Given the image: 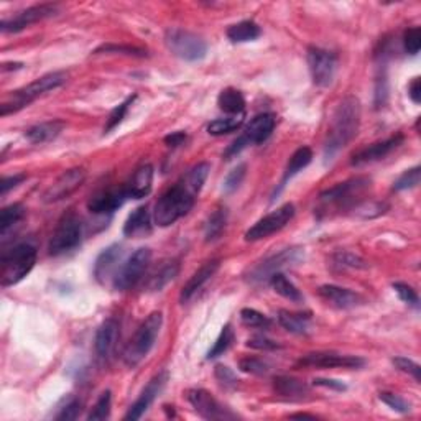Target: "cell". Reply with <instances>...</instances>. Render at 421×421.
I'll list each match as a JSON object with an SVG mask.
<instances>
[{
  "instance_id": "cell-14",
  "label": "cell",
  "mask_w": 421,
  "mask_h": 421,
  "mask_svg": "<svg viewBox=\"0 0 421 421\" xmlns=\"http://www.w3.org/2000/svg\"><path fill=\"white\" fill-rule=\"evenodd\" d=\"M188 400L195 412L204 420H236L237 415L231 410L222 407L217 400L204 388H191L186 392Z\"/></svg>"
},
{
  "instance_id": "cell-24",
  "label": "cell",
  "mask_w": 421,
  "mask_h": 421,
  "mask_svg": "<svg viewBox=\"0 0 421 421\" xmlns=\"http://www.w3.org/2000/svg\"><path fill=\"white\" fill-rule=\"evenodd\" d=\"M117 341H119V323L114 318H109L104 321L96 331V339H94L96 354L101 357L102 361H107V359L114 354V351H116Z\"/></svg>"
},
{
  "instance_id": "cell-9",
  "label": "cell",
  "mask_w": 421,
  "mask_h": 421,
  "mask_svg": "<svg viewBox=\"0 0 421 421\" xmlns=\"http://www.w3.org/2000/svg\"><path fill=\"white\" fill-rule=\"evenodd\" d=\"M82 236V224L76 212H66V214L58 221L53 236L50 239L48 251L50 256H63L66 252H71L81 242Z\"/></svg>"
},
{
  "instance_id": "cell-53",
  "label": "cell",
  "mask_w": 421,
  "mask_h": 421,
  "mask_svg": "<svg viewBox=\"0 0 421 421\" xmlns=\"http://www.w3.org/2000/svg\"><path fill=\"white\" fill-rule=\"evenodd\" d=\"M214 377H216V381L226 388H234V387H237V383H239L236 373H234L231 368L226 366H216Z\"/></svg>"
},
{
  "instance_id": "cell-39",
  "label": "cell",
  "mask_w": 421,
  "mask_h": 421,
  "mask_svg": "<svg viewBox=\"0 0 421 421\" xmlns=\"http://www.w3.org/2000/svg\"><path fill=\"white\" fill-rule=\"evenodd\" d=\"M234 339H236V332H234L231 324H226L224 327H222L221 334L216 339L214 346H212V349L209 352H207V359H209V361H211V359H216V357H219V356L224 354V352L229 351V347L232 346Z\"/></svg>"
},
{
  "instance_id": "cell-47",
  "label": "cell",
  "mask_w": 421,
  "mask_h": 421,
  "mask_svg": "<svg viewBox=\"0 0 421 421\" xmlns=\"http://www.w3.org/2000/svg\"><path fill=\"white\" fill-rule=\"evenodd\" d=\"M239 368L242 372L251 373V376H267L270 372V366L262 359L257 357H244L241 362H239Z\"/></svg>"
},
{
  "instance_id": "cell-5",
  "label": "cell",
  "mask_w": 421,
  "mask_h": 421,
  "mask_svg": "<svg viewBox=\"0 0 421 421\" xmlns=\"http://www.w3.org/2000/svg\"><path fill=\"white\" fill-rule=\"evenodd\" d=\"M163 324V315L162 311H153L152 315L147 316V319L137 327L132 339L129 341L124 351V362L129 367L138 366L145 357L150 354V351L153 349L155 341L160 334Z\"/></svg>"
},
{
  "instance_id": "cell-42",
  "label": "cell",
  "mask_w": 421,
  "mask_h": 421,
  "mask_svg": "<svg viewBox=\"0 0 421 421\" xmlns=\"http://www.w3.org/2000/svg\"><path fill=\"white\" fill-rule=\"evenodd\" d=\"M135 99H137V96H130V97L126 99V101L119 104L117 107H114V109H112V112L109 114V119H107L106 127H104V133H109V132H111V130L116 129V127L119 126V124H121V122L124 121V119H126L127 112H129V109H130V106H132V104H133Z\"/></svg>"
},
{
  "instance_id": "cell-13",
  "label": "cell",
  "mask_w": 421,
  "mask_h": 421,
  "mask_svg": "<svg viewBox=\"0 0 421 421\" xmlns=\"http://www.w3.org/2000/svg\"><path fill=\"white\" fill-rule=\"evenodd\" d=\"M306 60H308L311 80L318 87L331 86L336 75L337 56L332 51L318 48V46H310Z\"/></svg>"
},
{
  "instance_id": "cell-36",
  "label": "cell",
  "mask_w": 421,
  "mask_h": 421,
  "mask_svg": "<svg viewBox=\"0 0 421 421\" xmlns=\"http://www.w3.org/2000/svg\"><path fill=\"white\" fill-rule=\"evenodd\" d=\"M246 122V114H239V116H227L222 119H216L207 126V133L211 135H226L241 129Z\"/></svg>"
},
{
  "instance_id": "cell-26",
  "label": "cell",
  "mask_w": 421,
  "mask_h": 421,
  "mask_svg": "<svg viewBox=\"0 0 421 421\" xmlns=\"http://www.w3.org/2000/svg\"><path fill=\"white\" fill-rule=\"evenodd\" d=\"M150 232H152V216H150L148 206H138L127 217L124 224V236L140 239L148 236Z\"/></svg>"
},
{
  "instance_id": "cell-41",
  "label": "cell",
  "mask_w": 421,
  "mask_h": 421,
  "mask_svg": "<svg viewBox=\"0 0 421 421\" xmlns=\"http://www.w3.org/2000/svg\"><path fill=\"white\" fill-rule=\"evenodd\" d=\"M241 321L247 327H253V329H268L272 326V319L268 316L253 308H244L241 311Z\"/></svg>"
},
{
  "instance_id": "cell-20",
  "label": "cell",
  "mask_w": 421,
  "mask_h": 421,
  "mask_svg": "<svg viewBox=\"0 0 421 421\" xmlns=\"http://www.w3.org/2000/svg\"><path fill=\"white\" fill-rule=\"evenodd\" d=\"M122 256V246H119V244H112V246L104 248V251L99 253L94 265V277L99 283L106 285L109 280L114 282L119 268H121L119 267V262H121Z\"/></svg>"
},
{
  "instance_id": "cell-43",
  "label": "cell",
  "mask_w": 421,
  "mask_h": 421,
  "mask_svg": "<svg viewBox=\"0 0 421 421\" xmlns=\"http://www.w3.org/2000/svg\"><path fill=\"white\" fill-rule=\"evenodd\" d=\"M111 403H112L111 390H106V392L101 393V397H99L96 405L92 407L89 415H87V420L89 421L107 420L109 415H111Z\"/></svg>"
},
{
  "instance_id": "cell-50",
  "label": "cell",
  "mask_w": 421,
  "mask_h": 421,
  "mask_svg": "<svg viewBox=\"0 0 421 421\" xmlns=\"http://www.w3.org/2000/svg\"><path fill=\"white\" fill-rule=\"evenodd\" d=\"M403 48L408 55H418L421 48V28L412 27L403 35Z\"/></svg>"
},
{
  "instance_id": "cell-15",
  "label": "cell",
  "mask_w": 421,
  "mask_h": 421,
  "mask_svg": "<svg viewBox=\"0 0 421 421\" xmlns=\"http://www.w3.org/2000/svg\"><path fill=\"white\" fill-rule=\"evenodd\" d=\"M58 12H60V7L56 4L33 5V7L22 10V12L15 15L13 18L2 20V23H0V30H2L4 33H18L27 27H30V25L41 22V20L45 18L55 17Z\"/></svg>"
},
{
  "instance_id": "cell-37",
  "label": "cell",
  "mask_w": 421,
  "mask_h": 421,
  "mask_svg": "<svg viewBox=\"0 0 421 421\" xmlns=\"http://www.w3.org/2000/svg\"><path fill=\"white\" fill-rule=\"evenodd\" d=\"M226 224H227V209L226 207H219V209L212 212L209 219L206 222V231H204L206 242L216 241L217 237H221V234L224 232L226 229Z\"/></svg>"
},
{
  "instance_id": "cell-6",
  "label": "cell",
  "mask_w": 421,
  "mask_h": 421,
  "mask_svg": "<svg viewBox=\"0 0 421 421\" xmlns=\"http://www.w3.org/2000/svg\"><path fill=\"white\" fill-rule=\"evenodd\" d=\"M305 260V248L301 247H288L283 251L275 252L267 258H263L262 262L257 263L252 270H248L246 275L247 282L251 285H262L268 283V280L272 278V275L278 273L282 268L292 267Z\"/></svg>"
},
{
  "instance_id": "cell-52",
  "label": "cell",
  "mask_w": 421,
  "mask_h": 421,
  "mask_svg": "<svg viewBox=\"0 0 421 421\" xmlns=\"http://www.w3.org/2000/svg\"><path fill=\"white\" fill-rule=\"evenodd\" d=\"M247 347H252V349H257V351H277L282 346H280L277 341L268 339L267 336L257 334V336H252L251 339L247 341Z\"/></svg>"
},
{
  "instance_id": "cell-35",
  "label": "cell",
  "mask_w": 421,
  "mask_h": 421,
  "mask_svg": "<svg viewBox=\"0 0 421 421\" xmlns=\"http://www.w3.org/2000/svg\"><path fill=\"white\" fill-rule=\"evenodd\" d=\"M178 273H180V263L176 262V260L165 263L163 267L160 268L152 278H150L148 290L150 292H162L166 285L171 283L176 277H178Z\"/></svg>"
},
{
  "instance_id": "cell-16",
  "label": "cell",
  "mask_w": 421,
  "mask_h": 421,
  "mask_svg": "<svg viewBox=\"0 0 421 421\" xmlns=\"http://www.w3.org/2000/svg\"><path fill=\"white\" fill-rule=\"evenodd\" d=\"M86 180L84 168H71L65 171L63 175H60L53 185L48 186V190L45 191L41 196V201L45 204H53V202H60L70 197L72 193H76L81 188L82 183Z\"/></svg>"
},
{
  "instance_id": "cell-30",
  "label": "cell",
  "mask_w": 421,
  "mask_h": 421,
  "mask_svg": "<svg viewBox=\"0 0 421 421\" xmlns=\"http://www.w3.org/2000/svg\"><path fill=\"white\" fill-rule=\"evenodd\" d=\"M278 323L292 334H306L310 329L311 313H293L288 310H280Z\"/></svg>"
},
{
  "instance_id": "cell-7",
  "label": "cell",
  "mask_w": 421,
  "mask_h": 421,
  "mask_svg": "<svg viewBox=\"0 0 421 421\" xmlns=\"http://www.w3.org/2000/svg\"><path fill=\"white\" fill-rule=\"evenodd\" d=\"M165 45L171 53L185 61H201L206 58L207 43L199 35L183 28H170L165 33Z\"/></svg>"
},
{
  "instance_id": "cell-44",
  "label": "cell",
  "mask_w": 421,
  "mask_h": 421,
  "mask_svg": "<svg viewBox=\"0 0 421 421\" xmlns=\"http://www.w3.org/2000/svg\"><path fill=\"white\" fill-rule=\"evenodd\" d=\"M420 178H421V168L420 166H413V168L403 171V173L398 176V180L393 183V190L405 191V190L417 188L420 185Z\"/></svg>"
},
{
  "instance_id": "cell-17",
  "label": "cell",
  "mask_w": 421,
  "mask_h": 421,
  "mask_svg": "<svg viewBox=\"0 0 421 421\" xmlns=\"http://www.w3.org/2000/svg\"><path fill=\"white\" fill-rule=\"evenodd\" d=\"M366 361L359 356L337 354V352H310L298 361V367L311 368H361Z\"/></svg>"
},
{
  "instance_id": "cell-19",
  "label": "cell",
  "mask_w": 421,
  "mask_h": 421,
  "mask_svg": "<svg viewBox=\"0 0 421 421\" xmlns=\"http://www.w3.org/2000/svg\"><path fill=\"white\" fill-rule=\"evenodd\" d=\"M403 140H405L403 135L397 133L387 140H382V142L368 145V147L359 150L357 153H354V157L351 158V165L362 166V165L378 162V160H383L387 155L392 153L393 150H397L400 145L403 143Z\"/></svg>"
},
{
  "instance_id": "cell-10",
  "label": "cell",
  "mask_w": 421,
  "mask_h": 421,
  "mask_svg": "<svg viewBox=\"0 0 421 421\" xmlns=\"http://www.w3.org/2000/svg\"><path fill=\"white\" fill-rule=\"evenodd\" d=\"M372 181L367 176H356L344 181V183H337L332 188L323 191L319 195V199L326 206H337V207H349L357 206V197L362 196L366 191L371 188Z\"/></svg>"
},
{
  "instance_id": "cell-34",
  "label": "cell",
  "mask_w": 421,
  "mask_h": 421,
  "mask_svg": "<svg viewBox=\"0 0 421 421\" xmlns=\"http://www.w3.org/2000/svg\"><path fill=\"white\" fill-rule=\"evenodd\" d=\"M268 283L272 285V288L275 290V293H278L280 296H283L285 300L293 301V303H301V301L305 300L300 290L296 288L295 285H293V282H290V278L285 273H282V272L272 275V278L268 280Z\"/></svg>"
},
{
  "instance_id": "cell-28",
  "label": "cell",
  "mask_w": 421,
  "mask_h": 421,
  "mask_svg": "<svg viewBox=\"0 0 421 421\" xmlns=\"http://www.w3.org/2000/svg\"><path fill=\"white\" fill-rule=\"evenodd\" d=\"M273 390L275 393L287 400H303L306 395L310 393L308 383L298 378L280 376L273 381Z\"/></svg>"
},
{
  "instance_id": "cell-23",
  "label": "cell",
  "mask_w": 421,
  "mask_h": 421,
  "mask_svg": "<svg viewBox=\"0 0 421 421\" xmlns=\"http://www.w3.org/2000/svg\"><path fill=\"white\" fill-rule=\"evenodd\" d=\"M318 295L326 303L339 310H351L363 303V298L361 295L352 292L349 288L337 287V285H323V287H319Z\"/></svg>"
},
{
  "instance_id": "cell-60",
  "label": "cell",
  "mask_w": 421,
  "mask_h": 421,
  "mask_svg": "<svg viewBox=\"0 0 421 421\" xmlns=\"http://www.w3.org/2000/svg\"><path fill=\"white\" fill-rule=\"evenodd\" d=\"M290 418H310V420H315L316 417H315V415H308V413H293V415H290Z\"/></svg>"
},
{
  "instance_id": "cell-3",
  "label": "cell",
  "mask_w": 421,
  "mask_h": 421,
  "mask_svg": "<svg viewBox=\"0 0 421 421\" xmlns=\"http://www.w3.org/2000/svg\"><path fill=\"white\" fill-rule=\"evenodd\" d=\"M67 80V75L65 71H53L48 75H43L38 80H35L30 84L20 87V89L13 91L12 94L7 97V101H4L0 106V116L7 117L9 114H15L22 109L28 107L35 99L43 96L45 92L58 89L60 86H63Z\"/></svg>"
},
{
  "instance_id": "cell-21",
  "label": "cell",
  "mask_w": 421,
  "mask_h": 421,
  "mask_svg": "<svg viewBox=\"0 0 421 421\" xmlns=\"http://www.w3.org/2000/svg\"><path fill=\"white\" fill-rule=\"evenodd\" d=\"M129 199L126 186L124 188H111L104 190L87 201V209L92 214H112L119 207L124 206V202Z\"/></svg>"
},
{
  "instance_id": "cell-32",
  "label": "cell",
  "mask_w": 421,
  "mask_h": 421,
  "mask_svg": "<svg viewBox=\"0 0 421 421\" xmlns=\"http://www.w3.org/2000/svg\"><path fill=\"white\" fill-rule=\"evenodd\" d=\"M226 35L232 43H247V41L257 40L262 35V30L253 20H242V22L231 25Z\"/></svg>"
},
{
  "instance_id": "cell-38",
  "label": "cell",
  "mask_w": 421,
  "mask_h": 421,
  "mask_svg": "<svg viewBox=\"0 0 421 421\" xmlns=\"http://www.w3.org/2000/svg\"><path fill=\"white\" fill-rule=\"evenodd\" d=\"M209 171H211V165L209 163H206V162L197 163L181 180H183L185 183L188 185V188L193 191L195 195H199V191L202 190V185L206 183Z\"/></svg>"
},
{
  "instance_id": "cell-29",
  "label": "cell",
  "mask_w": 421,
  "mask_h": 421,
  "mask_svg": "<svg viewBox=\"0 0 421 421\" xmlns=\"http://www.w3.org/2000/svg\"><path fill=\"white\" fill-rule=\"evenodd\" d=\"M311 160H313V152H311L310 147H300L296 150L292 157H290V162L287 165V168H285L282 183H280V188L275 191V195H280V191L285 188L288 180H292L295 175H298L301 170L306 168V166L311 163Z\"/></svg>"
},
{
  "instance_id": "cell-11",
  "label": "cell",
  "mask_w": 421,
  "mask_h": 421,
  "mask_svg": "<svg viewBox=\"0 0 421 421\" xmlns=\"http://www.w3.org/2000/svg\"><path fill=\"white\" fill-rule=\"evenodd\" d=\"M150 260H152V251L147 247L137 248L132 256H130L126 263L119 268V272L114 278V288L119 292H126V290L133 288L140 280L143 278L145 272H147Z\"/></svg>"
},
{
  "instance_id": "cell-40",
  "label": "cell",
  "mask_w": 421,
  "mask_h": 421,
  "mask_svg": "<svg viewBox=\"0 0 421 421\" xmlns=\"http://www.w3.org/2000/svg\"><path fill=\"white\" fill-rule=\"evenodd\" d=\"M127 55V56H138V58H145L147 56V51L142 48H137V46H130V45H114V43H107V45H101L99 48L94 50L92 55Z\"/></svg>"
},
{
  "instance_id": "cell-56",
  "label": "cell",
  "mask_w": 421,
  "mask_h": 421,
  "mask_svg": "<svg viewBox=\"0 0 421 421\" xmlns=\"http://www.w3.org/2000/svg\"><path fill=\"white\" fill-rule=\"evenodd\" d=\"M25 180H27V175L23 173L13 175V176H4L2 181H0V196H5L10 190L17 188V186L22 185Z\"/></svg>"
},
{
  "instance_id": "cell-57",
  "label": "cell",
  "mask_w": 421,
  "mask_h": 421,
  "mask_svg": "<svg viewBox=\"0 0 421 421\" xmlns=\"http://www.w3.org/2000/svg\"><path fill=\"white\" fill-rule=\"evenodd\" d=\"M313 386L331 388V390H337V392H344V390H347L346 383H342L339 381H332V378H315Z\"/></svg>"
},
{
  "instance_id": "cell-4",
  "label": "cell",
  "mask_w": 421,
  "mask_h": 421,
  "mask_svg": "<svg viewBox=\"0 0 421 421\" xmlns=\"http://www.w3.org/2000/svg\"><path fill=\"white\" fill-rule=\"evenodd\" d=\"M36 263V248L32 244H18L5 251L0 258V283L4 288L13 287L32 272Z\"/></svg>"
},
{
  "instance_id": "cell-31",
  "label": "cell",
  "mask_w": 421,
  "mask_h": 421,
  "mask_svg": "<svg viewBox=\"0 0 421 421\" xmlns=\"http://www.w3.org/2000/svg\"><path fill=\"white\" fill-rule=\"evenodd\" d=\"M217 106L227 116L246 114V99H244L241 91L234 89V87H226V89L221 91L219 97H217Z\"/></svg>"
},
{
  "instance_id": "cell-22",
  "label": "cell",
  "mask_w": 421,
  "mask_h": 421,
  "mask_svg": "<svg viewBox=\"0 0 421 421\" xmlns=\"http://www.w3.org/2000/svg\"><path fill=\"white\" fill-rule=\"evenodd\" d=\"M221 267V260L219 258H214V260H209V262H206L202 267H199L196 270V272L191 275V278L188 282L185 283L183 290H181V295H180V301L181 303H188V301L193 298V296L199 292V290L204 287V285L209 282V280L214 277L217 273V270Z\"/></svg>"
},
{
  "instance_id": "cell-27",
  "label": "cell",
  "mask_w": 421,
  "mask_h": 421,
  "mask_svg": "<svg viewBox=\"0 0 421 421\" xmlns=\"http://www.w3.org/2000/svg\"><path fill=\"white\" fill-rule=\"evenodd\" d=\"M65 129V122L63 121H46V122H40L35 124L30 129H27L25 132V138L28 140L30 143L33 145H41V143H48L51 140H55L58 135L63 132Z\"/></svg>"
},
{
  "instance_id": "cell-55",
  "label": "cell",
  "mask_w": 421,
  "mask_h": 421,
  "mask_svg": "<svg viewBox=\"0 0 421 421\" xmlns=\"http://www.w3.org/2000/svg\"><path fill=\"white\" fill-rule=\"evenodd\" d=\"M80 415H81V402L80 400H76V398H72V400H70V402H67L63 408H61V412L56 415V420H61V421H65V420H77L80 418Z\"/></svg>"
},
{
  "instance_id": "cell-48",
  "label": "cell",
  "mask_w": 421,
  "mask_h": 421,
  "mask_svg": "<svg viewBox=\"0 0 421 421\" xmlns=\"http://www.w3.org/2000/svg\"><path fill=\"white\" fill-rule=\"evenodd\" d=\"M392 287L395 292H397V295L400 296V300H402L403 303L413 306L415 310L420 308L418 293H417V290H413V287H410V285L402 283V282H395Z\"/></svg>"
},
{
  "instance_id": "cell-1",
  "label": "cell",
  "mask_w": 421,
  "mask_h": 421,
  "mask_svg": "<svg viewBox=\"0 0 421 421\" xmlns=\"http://www.w3.org/2000/svg\"><path fill=\"white\" fill-rule=\"evenodd\" d=\"M361 126V102L354 96H347L337 104L331 119V127L324 143V157H332L356 137Z\"/></svg>"
},
{
  "instance_id": "cell-25",
  "label": "cell",
  "mask_w": 421,
  "mask_h": 421,
  "mask_svg": "<svg viewBox=\"0 0 421 421\" xmlns=\"http://www.w3.org/2000/svg\"><path fill=\"white\" fill-rule=\"evenodd\" d=\"M153 185V166L150 163H143L135 170L132 180L126 185L129 199H142L148 196Z\"/></svg>"
},
{
  "instance_id": "cell-54",
  "label": "cell",
  "mask_w": 421,
  "mask_h": 421,
  "mask_svg": "<svg viewBox=\"0 0 421 421\" xmlns=\"http://www.w3.org/2000/svg\"><path fill=\"white\" fill-rule=\"evenodd\" d=\"M388 99V81L386 71L382 75H378L376 81V107L381 109L387 104Z\"/></svg>"
},
{
  "instance_id": "cell-59",
  "label": "cell",
  "mask_w": 421,
  "mask_h": 421,
  "mask_svg": "<svg viewBox=\"0 0 421 421\" xmlns=\"http://www.w3.org/2000/svg\"><path fill=\"white\" fill-rule=\"evenodd\" d=\"M408 97L412 99L415 104L421 102V80L420 77H413V81L408 84Z\"/></svg>"
},
{
  "instance_id": "cell-46",
  "label": "cell",
  "mask_w": 421,
  "mask_h": 421,
  "mask_svg": "<svg viewBox=\"0 0 421 421\" xmlns=\"http://www.w3.org/2000/svg\"><path fill=\"white\" fill-rule=\"evenodd\" d=\"M247 175V165L246 163H241L237 165L236 168H234L231 173L226 176L224 183H222V188H224V193L226 195H231L234 191L239 190V186L242 185L244 178H246Z\"/></svg>"
},
{
  "instance_id": "cell-45",
  "label": "cell",
  "mask_w": 421,
  "mask_h": 421,
  "mask_svg": "<svg viewBox=\"0 0 421 421\" xmlns=\"http://www.w3.org/2000/svg\"><path fill=\"white\" fill-rule=\"evenodd\" d=\"M332 262L339 268H367L368 263L352 252H337L332 256Z\"/></svg>"
},
{
  "instance_id": "cell-8",
  "label": "cell",
  "mask_w": 421,
  "mask_h": 421,
  "mask_svg": "<svg viewBox=\"0 0 421 421\" xmlns=\"http://www.w3.org/2000/svg\"><path fill=\"white\" fill-rule=\"evenodd\" d=\"M275 122H277V119H275L273 114H270V112L258 114V116L253 117L252 121L247 124V127L242 132L241 137H237L226 148L224 158L231 160L232 157H236V155L241 153L244 148L248 147V145L263 143L265 140L272 135L273 129H275Z\"/></svg>"
},
{
  "instance_id": "cell-33",
  "label": "cell",
  "mask_w": 421,
  "mask_h": 421,
  "mask_svg": "<svg viewBox=\"0 0 421 421\" xmlns=\"http://www.w3.org/2000/svg\"><path fill=\"white\" fill-rule=\"evenodd\" d=\"M25 214H27V209L20 202H13V204L4 207L0 212V236L2 239L7 237V234L23 221Z\"/></svg>"
},
{
  "instance_id": "cell-12",
  "label": "cell",
  "mask_w": 421,
  "mask_h": 421,
  "mask_svg": "<svg viewBox=\"0 0 421 421\" xmlns=\"http://www.w3.org/2000/svg\"><path fill=\"white\" fill-rule=\"evenodd\" d=\"M295 206L292 202H287V204L280 206L278 209H275L267 214L262 219L257 221L248 231L246 232V241L247 242H257L262 241V239H267L272 236V234L282 231V229L288 224L290 221L295 217Z\"/></svg>"
},
{
  "instance_id": "cell-2",
  "label": "cell",
  "mask_w": 421,
  "mask_h": 421,
  "mask_svg": "<svg viewBox=\"0 0 421 421\" xmlns=\"http://www.w3.org/2000/svg\"><path fill=\"white\" fill-rule=\"evenodd\" d=\"M196 196L188 188V185L183 180L178 181L175 186H171L168 191H165L162 197L157 201L153 211V221L160 227L173 226L176 221L188 214L193 209Z\"/></svg>"
},
{
  "instance_id": "cell-58",
  "label": "cell",
  "mask_w": 421,
  "mask_h": 421,
  "mask_svg": "<svg viewBox=\"0 0 421 421\" xmlns=\"http://www.w3.org/2000/svg\"><path fill=\"white\" fill-rule=\"evenodd\" d=\"M186 138H188L186 132H173V133L166 135L163 140L170 148H176V147H180V145H183L186 142Z\"/></svg>"
},
{
  "instance_id": "cell-49",
  "label": "cell",
  "mask_w": 421,
  "mask_h": 421,
  "mask_svg": "<svg viewBox=\"0 0 421 421\" xmlns=\"http://www.w3.org/2000/svg\"><path fill=\"white\" fill-rule=\"evenodd\" d=\"M378 398H381L388 408H392L393 412H398V413L405 415V413H410V410H412V407H410L408 402H405V400L400 397V395H395L392 392H381V393H378Z\"/></svg>"
},
{
  "instance_id": "cell-18",
  "label": "cell",
  "mask_w": 421,
  "mask_h": 421,
  "mask_svg": "<svg viewBox=\"0 0 421 421\" xmlns=\"http://www.w3.org/2000/svg\"><path fill=\"white\" fill-rule=\"evenodd\" d=\"M166 382H168V373L166 372H160L158 376H155L152 381L147 383V387L142 390L140 397L135 400V403L129 408V412L124 420H140L145 413L148 412V408L152 407V403L155 402V398L162 393V390L165 388Z\"/></svg>"
},
{
  "instance_id": "cell-51",
  "label": "cell",
  "mask_w": 421,
  "mask_h": 421,
  "mask_svg": "<svg viewBox=\"0 0 421 421\" xmlns=\"http://www.w3.org/2000/svg\"><path fill=\"white\" fill-rule=\"evenodd\" d=\"M392 362H393V366L398 368V371H402L405 373H408L410 377H413L415 382H418V383L421 382V367L417 362H413L412 359L395 357Z\"/></svg>"
}]
</instances>
